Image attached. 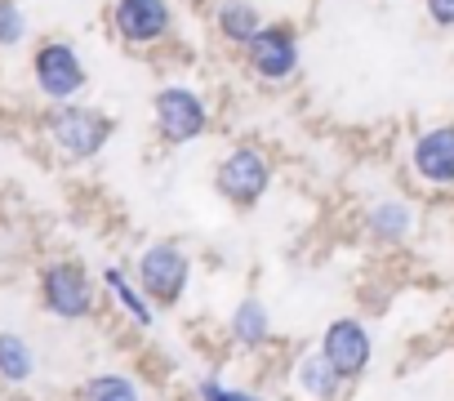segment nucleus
<instances>
[{
    "label": "nucleus",
    "mask_w": 454,
    "mask_h": 401,
    "mask_svg": "<svg viewBox=\"0 0 454 401\" xmlns=\"http://www.w3.org/2000/svg\"><path fill=\"white\" fill-rule=\"evenodd\" d=\"M410 174L423 187H454V121L427 125L410 143Z\"/></svg>",
    "instance_id": "9d476101"
},
{
    "label": "nucleus",
    "mask_w": 454,
    "mask_h": 401,
    "mask_svg": "<svg viewBox=\"0 0 454 401\" xmlns=\"http://www.w3.org/2000/svg\"><path fill=\"white\" fill-rule=\"evenodd\" d=\"M103 286L112 290V299L125 308V317H129L134 326H143V330H147V326L156 321V312H152L156 303H152V299L143 295V286H138V281H129L121 268H107V272H103Z\"/></svg>",
    "instance_id": "2eb2a0df"
},
{
    "label": "nucleus",
    "mask_w": 454,
    "mask_h": 401,
    "mask_svg": "<svg viewBox=\"0 0 454 401\" xmlns=\"http://www.w3.org/2000/svg\"><path fill=\"white\" fill-rule=\"evenodd\" d=\"M134 281L143 286V295L156 308H178L187 286H192V255L178 241H152L138 255V272Z\"/></svg>",
    "instance_id": "423d86ee"
},
{
    "label": "nucleus",
    "mask_w": 454,
    "mask_h": 401,
    "mask_svg": "<svg viewBox=\"0 0 454 401\" xmlns=\"http://www.w3.org/2000/svg\"><path fill=\"white\" fill-rule=\"evenodd\" d=\"M317 348L330 357V366H334L348 383L361 379V374L370 370V357H374V339H370L365 321H356V317H334V321L325 326V334H321Z\"/></svg>",
    "instance_id": "1a4fd4ad"
},
{
    "label": "nucleus",
    "mask_w": 454,
    "mask_h": 401,
    "mask_svg": "<svg viewBox=\"0 0 454 401\" xmlns=\"http://www.w3.org/2000/svg\"><path fill=\"white\" fill-rule=\"evenodd\" d=\"M36 374V352H32V343L23 339V334H14V330H0V379L5 383H27Z\"/></svg>",
    "instance_id": "dca6fc26"
},
{
    "label": "nucleus",
    "mask_w": 454,
    "mask_h": 401,
    "mask_svg": "<svg viewBox=\"0 0 454 401\" xmlns=\"http://www.w3.org/2000/svg\"><path fill=\"white\" fill-rule=\"evenodd\" d=\"M196 397H200V401H263V397H254V392H246V388H232V383L214 379V374H205V379L196 383Z\"/></svg>",
    "instance_id": "6ab92c4d"
},
{
    "label": "nucleus",
    "mask_w": 454,
    "mask_h": 401,
    "mask_svg": "<svg viewBox=\"0 0 454 401\" xmlns=\"http://www.w3.org/2000/svg\"><path fill=\"white\" fill-rule=\"evenodd\" d=\"M27 41V14L19 0H0V50H14Z\"/></svg>",
    "instance_id": "a211bd4d"
},
{
    "label": "nucleus",
    "mask_w": 454,
    "mask_h": 401,
    "mask_svg": "<svg viewBox=\"0 0 454 401\" xmlns=\"http://www.w3.org/2000/svg\"><path fill=\"white\" fill-rule=\"evenodd\" d=\"M81 401H143V392H138V383H134L129 374H116V370H107V374H94V379H85V388H81Z\"/></svg>",
    "instance_id": "f3484780"
},
{
    "label": "nucleus",
    "mask_w": 454,
    "mask_h": 401,
    "mask_svg": "<svg viewBox=\"0 0 454 401\" xmlns=\"http://www.w3.org/2000/svg\"><path fill=\"white\" fill-rule=\"evenodd\" d=\"M227 334H232V343L246 348V352L263 348L272 339V312H268V303L263 299H241L232 308V317H227Z\"/></svg>",
    "instance_id": "4468645a"
},
{
    "label": "nucleus",
    "mask_w": 454,
    "mask_h": 401,
    "mask_svg": "<svg viewBox=\"0 0 454 401\" xmlns=\"http://www.w3.org/2000/svg\"><path fill=\"white\" fill-rule=\"evenodd\" d=\"M209 103L192 85H160L152 94V125L165 147H187L209 134Z\"/></svg>",
    "instance_id": "7ed1b4c3"
},
{
    "label": "nucleus",
    "mask_w": 454,
    "mask_h": 401,
    "mask_svg": "<svg viewBox=\"0 0 454 401\" xmlns=\"http://www.w3.org/2000/svg\"><path fill=\"white\" fill-rule=\"evenodd\" d=\"M246 59V72L263 85H290L303 67V45H299V32L294 23H263L259 36L241 50Z\"/></svg>",
    "instance_id": "20e7f679"
},
{
    "label": "nucleus",
    "mask_w": 454,
    "mask_h": 401,
    "mask_svg": "<svg viewBox=\"0 0 454 401\" xmlns=\"http://www.w3.org/2000/svg\"><path fill=\"white\" fill-rule=\"evenodd\" d=\"M32 85L50 103H76V94H85V85H90V67L72 41L50 36L32 54Z\"/></svg>",
    "instance_id": "39448f33"
},
{
    "label": "nucleus",
    "mask_w": 454,
    "mask_h": 401,
    "mask_svg": "<svg viewBox=\"0 0 454 401\" xmlns=\"http://www.w3.org/2000/svg\"><path fill=\"white\" fill-rule=\"evenodd\" d=\"M187 5H196V10H209V5H218V0H187Z\"/></svg>",
    "instance_id": "412c9836"
},
{
    "label": "nucleus",
    "mask_w": 454,
    "mask_h": 401,
    "mask_svg": "<svg viewBox=\"0 0 454 401\" xmlns=\"http://www.w3.org/2000/svg\"><path fill=\"white\" fill-rule=\"evenodd\" d=\"M277 169H272V156L259 147V143H237V147H227L214 165V187L218 196L227 200V206H237V210H254L259 200L268 196Z\"/></svg>",
    "instance_id": "f03ea898"
},
{
    "label": "nucleus",
    "mask_w": 454,
    "mask_h": 401,
    "mask_svg": "<svg viewBox=\"0 0 454 401\" xmlns=\"http://www.w3.org/2000/svg\"><path fill=\"white\" fill-rule=\"evenodd\" d=\"M263 23L268 19H263V10L254 5V0H218L214 5V36L223 45H232V50H246L259 36Z\"/></svg>",
    "instance_id": "f8f14e48"
},
{
    "label": "nucleus",
    "mask_w": 454,
    "mask_h": 401,
    "mask_svg": "<svg viewBox=\"0 0 454 401\" xmlns=\"http://www.w3.org/2000/svg\"><path fill=\"white\" fill-rule=\"evenodd\" d=\"M112 32L129 50H156L174 36L169 0H112Z\"/></svg>",
    "instance_id": "6e6552de"
},
{
    "label": "nucleus",
    "mask_w": 454,
    "mask_h": 401,
    "mask_svg": "<svg viewBox=\"0 0 454 401\" xmlns=\"http://www.w3.org/2000/svg\"><path fill=\"white\" fill-rule=\"evenodd\" d=\"M414 232V210L410 200L401 196H379L374 206L365 210V237L379 241V246H405Z\"/></svg>",
    "instance_id": "ddd939ff"
},
{
    "label": "nucleus",
    "mask_w": 454,
    "mask_h": 401,
    "mask_svg": "<svg viewBox=\"0 0 454 401\" xmlns=\"http://www.w3.org/2000/svg\"><path fill=\"white\" fill-rule=\"evenodd\" d=\"M294 392L303 397V401H339V392H343V374L330 366V357L321 352V348H308L299 361H294Z\"/></svg>",
    "instance_id": "9b49d317"
},
{
    "label": "nucleus",
    "mask_w": 454,
    "mask_h": 401,
    "mask_svg": "<svg viewBox=\"0 0 454 401\" xmlns=\"http://www.w3.org/2000/svg\"><path fill=\"white\" fill-rule=\"evenodd\" d=\"M41 303L59 321H85L98 308L94 277L81 263H72V259H54V263L41 268Z\"/></svg>",
    "instance_id": "0eeeda50"
},
{
    "label": "nucleus",
    "mask_w": 454,
    "mask_h": 401,
    "mask_svg": "<svg viewBox=\"0 0 454 401\" xmlns=\"http://www.w3.org/2000/svg\"><path fill=\"white\" fill-rule=\"evenodd\" d=\"M423 14H427L432 28L454 32V0H423Z\"/></svg>",
    "instance_id": "aec40b11"
},
{
    "label": "nucleus",
    "mask_w": 454,
    "mask_h": 401,
    "mask_svg": "<svg viewBox=\"0 0 454 401\" xmlns=\"http://www.w3.org/2000/svg\"><path fill=\"white\" fill-rule=\"evenodd\" d=\"M116 134V121L90 103H54L45 116V138L63 161H94Z\"/></svg>",
    "instance_id": "f257e3e1"
}]
</instances>
